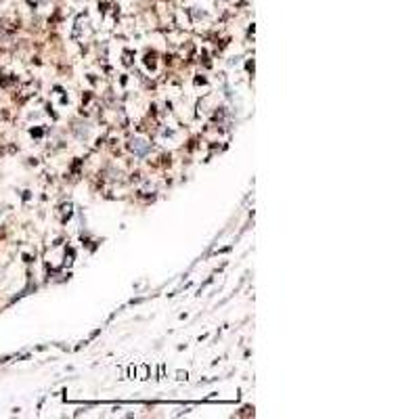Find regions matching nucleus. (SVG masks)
Instances as JSON below:
<instances>
[{
	"mask_svg": "<svg viewBox=\"0 0 419 419\" xmlns=\"http://www.w3.org/2000/svg\"><path fill=\"white\" fill-rule=\"evenodd\" d=\"M134 147H136V151H141V153H143V151L147 149L145 145H141V141H136V143H134Z\"/></svg>",
	"mask_w": 419,
	"mask_h": 419,
	"instance_id": "obj_1",
	"label": "nucleus"
}]
</instances>
